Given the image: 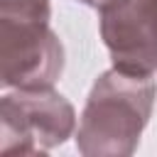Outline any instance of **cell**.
Returning <instances> with one entry per match:
<instances>
[{
  "mask_svg": "<svg viewBox=\"0 0 157 157\" xmlns=\"http://www.w3.org/2000/svg\"><path fill=\"white\" fill-rule=\"evenodd\" d=\"M49 0H0L2 88H49L64 74V44Z\"/></svg>",
  "mask_w": 157,
  "mask_h": 157,
  "instance_id": "2",
  "label": "cell"
},
{
  "mask_svg": "<svg viewBox=\"0 0 157 157\" xmlns=\"http://www.w3.org/2000/svg\"><path fill=\"white\" fill-rule=\"evenodd\" d=\"M157 101L152 76L103 71L83 103L76 125V150L83 157H128L137 150Z\"/></svg>",
  "mask_w": 157,
  "mask_h": 157,
  "instance_id": "1",
  "label": "cell"
},
{
  "mask_svg": "<svg viewBox=\"0 0 157 157\" xmlns=\"http://www.w3.org/2000/svg\"><path fill=\"white\" fill-rule=\"evenodd\" d=\"M74 2H81V5H88V7H96V10H98V7H103L108 0H74Z\"/></svg>",
  "mask_w": 157,
  "mask_h": 157,
  "instance_id": "5",
  "label": "cell"
},
{
  "mask_svg": "<svg viewBox=\"0 0 157 157\" xmlns=\"http://www.w3.org/2000/svg\"><path fill=\"white\" fill-rule=\"evenodd\" d=\"M74 105L49 88H7L0 98V152L47 155L76 135Z\"/></svg>",
  "mask_w": 157,
  "mask_h": 157,
  "instance_id": "3",
  "label": "cell"
},
{
  "mask_svg": "<svg viewBox=\"0 0 157 157\" xmlns=\"http://www.w3.org/2000/svg\"><path fill=\"white\" fill-rule=\"evenodd\" d=\"M98 32L113 69L157 74V0H108L98 7Z\"/></svg>",
  "mask_w": 157,
  "mask_h": 157,
  "instance_id": "4",
  "label": "cell"
}]
</instances>
